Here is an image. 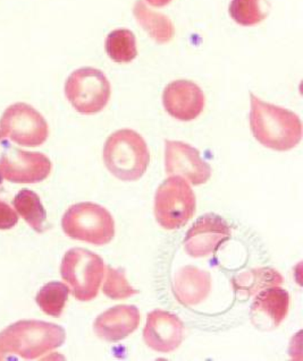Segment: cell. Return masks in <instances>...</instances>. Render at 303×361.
Segmentation results:
<instances>
[{"instance_id": "cell-5", "label": "cell", "mask_w": 303, "mask_h": 361, "mask_svg": "<svg viewBox=\"0 0 303 361\" xmlns=\"http://www.w3.org/2000/svg\"><path fill=\"white\" fill-rule=\"evenodd\" d=\"M196 195L184 178L179 176L162 181L155 195V216L166 230L184 227L196 213Z\"/></svg>"}, {"instance_id": "cell-26", "label": "cell", "mask_w": 303, "mask_h": 361, "mask_svg": "<svg viewBox=\"0 0 303 361\" xmlns=\"http://www.w3.org/2000/svg\"><path fill=\"white\" fill-rule=\"evenodd\" d=\"M3 137H5V136H4L3 130H1V128H0V140H1Z\"/></svg>"}, {"instance_id": "cell-2", "label": "cell", "mask_w": 303, "mask_h": 361, "mask_svg": "<svg viewBox=\"0 0 303 361\" xmlns=\"http://www.w3.org/2000/svg\"><path fill=\"white\" fill-rule=\"evenodd\" d=\"M66 333L59 325L41 321H20L0 333V360L7 353L23 359H37L61 347Z\"/></svg>"}, {"instance_id": "cell-10", "label": "cell", "mask_w": 303, "mask_h": 361, "mask_svg": "<svg viewBox=\"0 0 303 361\" xmlns=\"http://www.w3.org/2000/svg\"><path fill=\"white\" fill-rule=\"evenodd\" d=\"M165 170L168 176L184 178L194 186L206 184L211 177L210 166L198 149L184 142H165Z\"/></svg>"}, {"instance_id": "cell-4", "label": "cell", "mask_w": 303, "mask_h": 361, "mask_svg": "<svg viewBox=\"0 0 303 361\" xmlns=\"http://www.w3.org/2000/svg\"><path fill=\"white\" fill-rule=\"evenodd\" d=\"M61 227L70 238L95 246L109 244L115 235L112 214L104 207L91 202L72 205L61 219Z\"/></svg>"}, {"instance_id": "cell-22", "label": "cell", "mask_w": 303, "mask_h": 361, "mask_svg": "<svg viewBox=\"0 0 303 361\" xmlns=\"http://www.w3.org/2000/svg\"><path fill=\"white\" fill-rule=\"evenodd\" d=\"M265 3V0H232L228 12L239 25L254 26L268 16L263 9Z\"/></svg>"}, {"instance_id": "cell-27", "label": "cell", "mask_w": 303, "mask_h": 361, "mask_svg": "<svg viewBox=\"0 0 303 361\" xmlns=\"http://www.w3.org/2000/svg\"><path fill=\"white\" fill-rule=\"evenodd\" d=\"M3 184V176L0 173V185Z\"/></svg>"}, {"instance_id": "cell-11", "label": "cell", "mask_w": 303, "mask_h": 361, "mask_svg": "<svg viewBox=\"0 0 303 361\" xmlns=\"http://www.w3.org/2000/svg\"><path fill=\"white\" fill-rule=\"evenodd\" d=\"M231 238V229L220 215L206 214L192 226L184 239V250L192 257L214 254Z\"/></svg>"}, {"instance_id": "cell-3", "label": "cell", "mask_w": 303, "mask_h": 361, "mask_svg": "<svg viewBox=\"0 0 303 361\" xmlns=\"http://www.w3.org/2000/svg\"><path fill=\"white\" fill-rule=\"evenodd\" d=\"M102 158L110 173L117 179L136 181L147 171L150 153L141 135L132 129H119L107 138Z\"/></svg>"}, {"instance_id": "cell-25", "label": "cell", "mask_w": 303, "mask_h": 361, "mask_svg": "<svg viewBox=\"0 0 303 361\" xmlns=\"http://www.w3.org/2000/svg\"><path fill=\"white\" fill-rule=\"evenodd\" d=\"M145 1H147L150 6L158 7V8H160V7L167 6V5H170L173 0H145Z\"/></svg>"}, {"instance_id": "cell-21", "label": "cell", "mask_w": 303, "mask_h": 361, "mask_svg": "<svg viewBox=\"0 0 303 361\" xmlns=\"http://www.w3.org/2000/svg\"><path fill=\"white\" fill-rule=\"evenodd\" d=\"M70 295V288L61 282H49L41 288L38 295L35 297L37 304L41 310L52 316V317H61L67 299Z\"/></svg>"}, {"instance_id": "cell-9", "label": "cell", "mask_w": 303, "mask_h": 361, "mask_svg": "<svg viewBox=\"0 0 303 361\" xmlns=\"http://www.w3.org/2000/svg\"><path fill=\"white\" fill-rule=\"evenodd\" d=\"M52 161L40 152L7 145L0 158V173L14 184H37L49 177Z\"/></svg>"}, {"instance_id": "cell-1", "label": "cell", "mask_w": 303, "mask_h": 361, "mask_svg": "<svg viewBox=\"0 0 303 361\" xmlns=\"http://www.w3.org/2000/svg\"><path fill=\"white\" fill-rule=\"evenodd\" d=\"M250 127L261 145L285 152L295 149L302 138V123L295 112L268 104L250 94Z\"/></svg>"}, {"instance_id": "cell-19", "label": "cell", "mask_w": 303, "mask_h": 361, "mask_svg": "<svg viewBox=\"0 0 303 361\" xmlns=\"http://www.w3.org/2000/svg\"><path fill=\"white\" fill-rule=\"evenodd\" d=\"M13 205L32 229L39 233H44V222L47 220L46 209L41 203L40 197L35 192L30 190H20L15 196Z\"/></svg>"}, {"instance_id": "cell-20", "label": "cell", "mask_w": 303, "mask_h": 361, "mask_svg": "<svg viewBox=\"0 0 303 361\" xmlns=\"http://www.w3.org/2000/svg\"><path fill=\"white\" fill-rule=\"evenodd\" d=\"M105 48L108 57L117 63H129L138 56L136 35L127 29H117L110 32L106 39Z\"/></svg>"}, {"instance_id": "cell-23", "label": "cell", "mask_w": 303, "mask_h": 361, "mask_svg": "<svg viewBox=\"0 0 303 361\" xmlns=\"http://www.w3.org/2000/svg\"><path fill=\"white\" fill-rule=\"evenodd\" d=\"M105 295L112 299H125L132 295H136L139 293L138 290L131 287L126 278H125V273L121 269H113V267H108L107 269V279L104 284Z\"/></svg>"}, {"instance_id": "cell-15", "label": "cell", "mask_w": 303, "mask_h": 361, "mask_svg": "<svg viewBox=\"0 0 303 361\" xmlns=\"http://www.w3.org/2000/svg\"><path fill=\"white\" fill-rule=\"evenodd\" d=\"M141 322L136 306L119 305L102 312L95 319V332L105 341L117 342L132 334Z\"/></svg>"}, {"instance_id": "cell-14", "label": "cell", "mask_w": 303, "mask_h": 361, "mask_svg": "<svg viewBox=\"0 0 303 361\" xmlns=\"http://www.w3.org/2000/svg\"><path fill=\"white\" fill-rule=\"evenodd\" d=\"M290 295L285 289L274 286L258 293L251 306V322L259 330L280 326L289 312Z\"/></svg>"}, {"instance_id": "cell-7", "label": "cell", "mask_w": 303, "mask_h": 361, "mask_svg": "<svg viewBox=\"0 0 303 361\" xmlns=\"http://www.w3.org/2000/svg\"><path fill=\"white\" fill-rule=\"evenodd\" d=\"M65 95L73 108L82 115H95L106 108L112 86L104 73L93 67L76 69L67 78Z\"/></svg>"}, {"instance_id": "cell-6", "label": "cell", "mask_w": 303, "mask_h": 361, "mask_svg": "<svg viewBox=\"0 0 303 361\" xmlns=\"http://www.w3.org/2000/svg\"><path fill=\"white\" fill-rule=\"evenodd\" d=\"M106 272L102 258L84 248H73L64 256L61 274L78 300L90 301L98 295Z\"/></svg>"}, {"instance_id": "cell-16", "label": "cell", "mask_w": 303, "mask_h": 361, "mask_svg": "<svg viewBox=\"0 0 303 361\" xmlns=\"http://www.w3.org/2000/svg\"><path fill=\"white\" fill-rule=\"evenodd\" d=\"M210 289V274L198 267H182L174 276V295L184 306L199 305L208 297Z\"/></svg>"}, {"instance_id": "cell-12", "label": "cell", "mask_w": 303, "mask_h": 361, "mask_svg": "<svg viewBox=\"0 0 303 361\" xmlns=\"http://www.w3.org/2000/svg\"><path fill=\"white\" fill-rule=\"evenodd\" d=\"M162 104L177 121H194L205 109V93L192 80H173L165 87Z\"/></svg>"}, {"instance_id": "cell-8", "label": "cell", "mask_w": 303, "mask_h": 361, "mask_svg": "<svg viewBox=\"0 0 303 361\" xmlns=\"http://www.w3.org/2000/svg\"><path fill=\"white\" fill-rule=\"evenodd\" d=\"M0 128L5 137L22 147H40L49 135L46 119L33 106L20 102L5 110Z\"/></svg>"}, {"instance_id": "cell-13", "label": "cell", "mask_w": 303, "mask_h": 361, "mask_svg": "<svg viewBox=\"0 0 303 361\" xmlns=\"http://www.w3.org/2000/svg\"><path fill=\"white\" fill-rule=\"evenodd\" d=\"M184 338L183 322L166 310H157L148 315L143 338L148 347L157 353H168L182 343Z\"/></svg>"}, {"instance_id": "cell-24", "label": "cell", "mask_w": 303, "mask_h": 361, "mask_svg": "<svg viewBox=\"0 0 303 361\" xmlns=\"http://www.w3.org/2000/svg\"><path fill=\"white\" fill-rule=\"evenodd\" d=\"M18 215L8 204L0 200V230H8L18 224Z\"/></svg>"}, {"instance_id": "cell-17", "label": "cell", "mask_w": 303, "mask_h": 361, "mask_svg": "<svg viewBox=\"0 0 303 361\" xmlns=\"http://www.w3.org/2000/svg\"><path fill=\"white\" fill-rule=\"evenodd\" d=\"M133 15L142 29L159 44L171 42L175 35V27L167 16L148 8L143 0H136Z\"/></svg>"}, {"instance_id": "cell-18", "label": "cell", "mask_w": 303, "mask_h": 361, "mask_svg": "<svg viewBox=\"0 0 303 361\" xmlns=\"http://www.w3.org/2000/svg\"><path fill=\"white\" fill-rule=\"evenodd\" d=\"M283 278L276 269L263 267L241 273L233 280L234 289L242 297H251L266 288L280 286Z\"/></svg>"}]
</instances>
